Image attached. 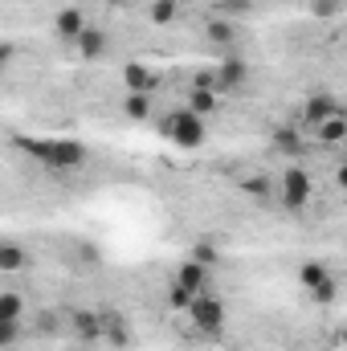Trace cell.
<instances>
[{
	"mask_svg": "<svg viewBox=\"0 0 347 351\" xmlns=\"http://www.w3.org/2000/svg\"><path fill=\"white\" fill-rule=\"evenodd\" d=\"M21 147L53 172H74L86 164V143L78 139H21Z\"/></svg>",
	"mask_w": 347,
	"mask_h": 351,
	"instance_id": "1",
	"label": "cell"
},
{
	"mask_svg": "<svg viewBox=\"0 0 347 351\" xmlns=\"http://www.w3.org/2000/svg\"><path fill=\"white\" fill-rule=\"evenodd\" d=\"M311 196H315V180L302 172V168L282 172V180H278V200H282V208L298 213V208H307V204H311Z\"/></svg>",
	"mask_w": 347,
	"mask_h": 351,
	"instance_id": "2",
	"label": "cell"
},
{
	"mask_svg": "<svg viewBox=\"0 0 347 351\" xmlns=\"http://www.w3.org/2000/svg\"><path fill=\"white\" fill-rule=\"evenodd\" d=\"M188 319H192L196 331H204V335H221V331H225V306H221V298L196 294V298L188 302Z\"/></svg>",
	"mask_w": 347,
	"mask_h": 351,
	"instance_id": "3",
	"label": "cell"
},
{
	"mask_svg": "<svg viewBox=\"0 0 347 351\" xmlns=\"http://www.w3.org/2000/svg\"><path fill=\"white\" fill-rule=\"evenodd\" d=\"M164 131L172 135V143H180V147H200V143H204V123H200V114H192L188 106L168 114Z\"/></svg>",
	"mask_w": 347,
	"mask_h": 351,
	"instance_id": "4",
	"label": "cell"
},
{
	"mask_svg": "<svg viewBox=\"0 0 347 351\" xmlns=\"http://www.w3.org/2000/svg\"><path fill=\"white\" fill-rule=\"evenodd\" d=\"M213 78H217V94H221V90H237V86H246L250 66H246L241 58H225V62L213 70Z\"/></svg>",
	"mask_w": 347,
	"mask_h": 351,
	"instance_id": "5",
	"label": "cell"
},
{
	"mask_svg": "<svg viewBox=\"0 0 347 351\" xmlns=\"http://www.w3.org/2000/svg\"><path fill=\"white\" fill-rule=\"evenodd\" d=\"M331 114H344V106H339L331 94H319V98H311V102L302 106V123H307L311 131H315L323 119H331Z\"/></svg>",
	"mask_w": 347,
	"mask_h": 351,
	"instance_id": "6",
	"label": "cell"
},
{
	"mask_svg": "<svg viewBox=\"0 0 347 351\" xmlns=\"http://www.w3.org/2000/svg\"><path fill=\"white\" fill-rule=\"evenodd\" d=\"M86 25H90L86 12H82V8H74V4H70V8H62V12L53 16V33H58L62 41H74V37H78Z\"/></svg>",
	"mask_w": 347,
	"mask_h": 351,
	"instance_id": "7",
	"label": "cell"
},
{
	"mask_svg": "<svg viewBox=\"0 0 347 351\" xmlns=\"http://www.w3.org/2000/svg\"><path fill=\"white\" fill-rule=\"evenodd\" d=\"M123 82H127L131 94H152V90L160 86V78H156L147 66H139V62H131V66L123 70Z\"/></svg>",
	"mask_w": 347,
	"mask_h": 351,
	"instance_id": "8",
	"label": "cell"
},
{
	"mask_svg": "<svg viewBox=\"0 0 347 351\" xmlns=\"http://www.w3.org/2000/svg\"><path fill=\"white\" fill-rule=\"evenodd\" d=\"M74 45H78V53H82V58H102V53H106V33H102V29H94V25H86V29L74 37Z\"/></svg>",
	"mask_w": 347,
	"mask_h": 351,
	"instance_id": "9",
	"label": "cell"
},
{
	"mask_svg": "<svg viewBox=\"0 0 347 351\" xmlns=\"http://www.w3.org/2000/svg\"><path fill=\"white\" fill-rule=\"evenodd\" d=\"M204 278H208V265L184 262V265H180V274H176V286H180V290H188V294H200Z\"/></svg>",
	"mask_w": 347,
	"mask_h": 351,
	"instance_id": "10",
	"label": "cell"
},
{
	"mask_svg": "<svg viewBox=\"0 0 347 351\" xmlns=\"http://www.w3.org/2000/svg\"><path fill=\"white\" fill-rule=\"evenodd\" d=\"M315 139H319V143H327V147H339V143H344V114L323 119V123L315 127Z\"/></svg>",
	"mask_w": 347,
	"mask_h": 351,
	"instance_id": "11",
	"label": "cell"
},
{
	"mask_svg": "<svg viewBox=\"0 0 347 351\" xmlns=\"http://www.w3.org/2000/svg\"><path fill=\"white\" fill-rule=\"evenodd\" d=\"M29 265V254L12 241H0V274H12V269H25Z\"/></svg>",
	"mask_w": 347,
	"mask_h": 351,
	"instance_id": "12",
	"label": "cell"
},
{
	"mask_svg": "<svg viewBox=\"0 0 347 351\" xmlns=\"http://www.w3.org/2000/svg\"><path fill=\"white\" fill-rule=\"evenodd\" d=\"M98 319H102V335H106L115 348H127V343H131V331H127L123 319H115V315H98Z\"/></svg>",
	"mask_w": 347,
	"mask_h": 351,
	"instance_id": "13",
	"label": "cell"
},
{
	"mask_svg": "<svg viewBox=\"0 0 347 351\" xmlns=\"http://www.w3.org/2000/svg\"><path fill=\"white\" fill-rule=\"evenodd\" d=\"M217 106H221L217 90H192V98H188V110H192V114H213Z\"/></svg>",
	"mask_w": 347,
	"mask_h": 351,
	"instance_id": "14",
	"label": "cell"
},
{
	"mask_svg": "<svg viewBox=\"0 0 347 351\" xmlns=\"http://www.w3.org/2000/svg\"><path fill=\"white\" fill-rule=\"evenodd\" d=\"M74 331H78L82 339H102V319L90 315V311H78V315H74Z\"/></svg>",
	"mask_w": 347,
	"mask_h": 351,
	"instance_id": "15",
	"label": "cell"
},
{
	"mask_svg": "<svg viewBox=\"0 0 347 351\" xmlns=\"http://www.w3.org/2000/svg\"><path fill=\"white\" fill-rule=\"evenodd\" d=\"M25 315V298L21 294H0V323H21Z\"/></svg>",
	"mask_w": 347,
	"mask_h": 351,
	"instance_id": "16",
	"label": "cell"
},
{
	"mask_svg": "<svg viewBox=\"0 0 347 351\" xmlns=\"http://www.w3.org/2000/svg\"><path fill=\"white\" fill-rule=\"evenodd\" d=\"M180 12V0H152V25H172Z\"/></svg>",
	"mask_w": 347,
	"mask_h": 351,
	"instance_id": "17",
	"label": "cell"
},
{
	"mask_svg": "<svg viewBox=\"0 0 347 351\" xmlns=\"http://www.w3.org/2000/svg\"><path fill=\"white\" fill-rule=\"evenodd\" d=\"M208 37L217 41V45H233V37H237V29L225 21V16H217V21H208Z\"/></svg>",
	"mask_w": 347,
	"mask_h": 351,
	"instance_id": "18",
	"label": "cell"
},
{
	"mask_svg": "<svg viewBox=\"0 0 347 351\" xmlns=\"http://www.w3.org/2000/svg\"><path fill=\"white\" fill-rule=\"evenodd\" d=\"M123 110H127L131 119H147V114H152V94H127Z\"/></svg>",
	"mask_w": 347,
	"mask_h": 351,
	"instance_id": "19",
	"label": "cell"
},
{
	"mask_svg": "<svg viewBox=\"0 0 347 351\" xmlns=\"http://www.w3.org/2000/svg\"><path fill=\"white\" fill-rule=\"evenodd\" d=\"M274 147L286 152V156H298V152H302V139H298L290 127H282V131H274Z\"/></svg>",
	"mask_w": 347,
	"mask_h": 351,
	"instance_id": "20",
	"label": "cell"
},
{
	"mask_svg": "<svg viewBox=\"0 0 347 351\" xmlns=\"http://www.w3.org/2000/svg\"><path fill=\"white\" fill-rule=\"evenodd\" d=\"M298 274H302V286H315V282H323V278H327L331 269H327L323 262H307L302 269H298Z\"/></svg>",
	"mask_w": 347,
	"mask_h": 351,
	"instance_id": "21",
	"label": "cell"
},
{
	"mask_svg": "<svg viewBox=\"0 0 347 351\" xmlns=\"http://www.w3.org/2000/svg\"><path fill=\"white\" fill-rule=\"evenodd\" d=\"M250 8H254V0H217V16H237Z\"/></svg>",
	"mask_w": 347,
	"mask_h": 351,
	"instance_id": "22",
	"label": "cell"
},
{
	"mask_svg": "<svg viewBox=\"0 0 347 351\" xmlns=\"http://www.w3.org/2000/svg\"><path fill=\"white\" fill-rule=\"evenodd\" d=\"M311 294H315V302H331V298H335V278L327 274L323 282H315V286H311Z\"/></svg>",
	"mask_w": 347,
	"mask_h": 351,
	"instance_id": "23",
	"label": "cell"
},
{
	"mask_svg": "<svg viewBox=\"0 0 347 351\" xmlns=\"http://www.w3.org/2000/svg\"><path fill=\"white\" fill-rule=\"evenodd\" d=\"M311 8H315V16H335L344 8V0H311Z\"/></svg>",
	"mask_w": 347,
	"mask_h": 351,
	"instance_id": "24",
	"label": "cell"
},
{
	"mask_svg": "<svg viewBox=\"0 0 347 351\" xmlns=\"http://www.w3.org/2000/svg\"><path fill=\"white\" fill-rule=\"evenodd\" d=\"M196 294H188V290H180V286H172V294H168V302H172V311H188V302H192Z\"/></svg>",
	"mask_w": 347,
	"mask_h": 351,
	"instance_id": "25",
	"label": "cell"
},
{
	"mask_svg": "<svg viewBox=\"0 0 347 351\" xmlns=\"http://www.w3.org/2000/svg\"><path fill=\"white\" fill-rule=\"evenodd\" d=\"M241 188H246V192H254V196H265V192H270V184H265L261 176H254V180H241Z\"/></svg>",
	"mask_w": 347,
	"mask_h": 351,
	"instance_id": "26",
	"label": "cell"
},
{
	"mask_svg": "<svg viewBox=\"0 0 347 351\" xmlns=\"http://www.w3.org/2000/svg\"><path fill=\"white\" fill-rule=\"evenodd\" d=\"M16 327H21V323H0V351L16 339Z\"/></svg>",
	"mask_w": 347,
	"mask_h": 351,
	"instance_id": "27",
	"label": "cell"
},
{
	"mask_svg": "<svg viewBox=\"0 0 347 351\" xmlns=\"http://www.w3.org/2000/svg\"><path fill=\"white\" fill-rule=\"evenodd\" d=\"M192 262L213 265V262H217V250H213V245H196V258H192Z\"/></svg>",
	"mask_w": 347,
	"mask_h": 351,
	"instance_id": "28",
	"label": "cell"
},
{
	"mask_svg": "<svg viewBox=\"0 0 347 351\" xmlns=\"http://www.w3.org/2000/svg\"><path fill=\"white\" fill-rule=\"evenodd\" d=\"M8 58H12V45H8V41H0V62H8Z\"/></svg>",
	"mask_w": 347,
	"mask_h": 351,
	"instance_id": "29",
	"label": "cell"
},
{
	"mask_svg": "<svg viewBox=\"0 0 347 351\" xmlns=\"http://www.w3.org/2000/svg\"><path fill=\"white\" fill-rule=\"evenodd\" d=\"M110 4H119V8H123V4H135V0H110Z\"/></svg>",
	"mask_w": 347,
	"mask_h": 351,
	"instance_id": "30",
	"label": "cell"
}]
</instances>
